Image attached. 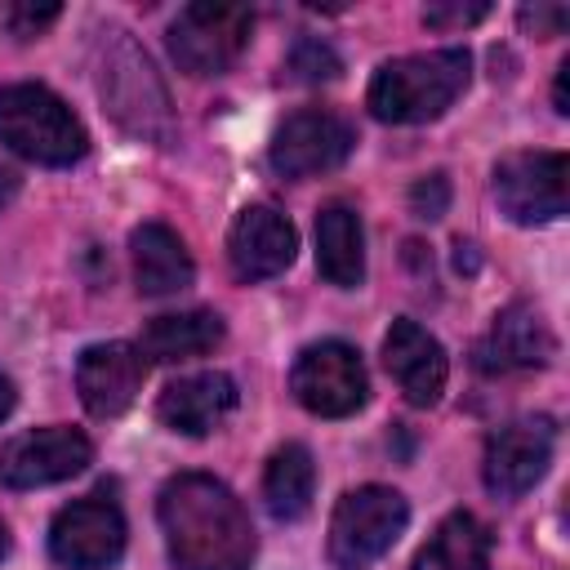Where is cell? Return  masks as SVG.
I'll return each mask as SVG.
<instances>
[{"instance_id":"7","label":"cell","mask_w":570,"mask_h":570,"mask_svg":"<svg viewBox=\"0 0 570 570\" xmlns=\"http://www.w3.org/2000/svg\"><path fill=\"white\" fill-rule=\"evenodd\" d=\"M356 147V129L347 116L330 111V107H303L294 116H285L272 134V169L281 178H316L338 169Z\"/></svg>"},{"instance_id":"5","label":"cell","mask_w":570,"mask_h":570,"mask_svg":"<svg viewBox=\"0 0 570 570\" xmlns=\"http://www.w3.org/2000/svg\"><path fill=\"white\" fill-rule=\"evenodd\" d=\"M410 508L387 485H356L338 499L330 517V561L338 570H365L374 566L405 530Z\"/></svg>"},{"instance_id":"3","label":"cell","mask_w":570,"mask_h":570,"mask_svg":"<svg viewBox=\"0 0 570 570\" xmlns=\"http://www.w3.org/2000/svg\"><path fill=\"white\" fill-rule=\"evenodd\" d=\"M468 76H472L468 49H432V53L392 58L374 71L365 102L387 125H423V120H436L468 89Z\"/></svg>"},{"instance_id":"31","label":"cell","mask_w":570,"mask_h":570,"mask_svg":"<svg viewBox=\"0 0 570 570\" xmlns=\"http://www.w3.org/2000/svg\"><path fill=\"white\" fill-rule=\"evenodd\" d=\"M454 267H459V272H476V254H472V245H463V240H459V254H454Z\"/></svg>"},{"instance_id":"28","label":"cell","mask_w":570,"mask_h":570,"mask_svg":"<svg viewBox=\"0 0 570 570\" xmlns=\"http://www.w3.org/2000/svg\"><path fill=\"white\" fill-rule=\"evenodd\" d=\"M566 89H570V58L557 67V85H552V102H557V111H561V116L570 111V102H566Z\"/></svg>"},{"instance_id":"16","label":"cell","mask_w":570,"mask_h":570,"mask_svg":"<svg viewBox=\"0 0 570 570\" xmlns=\"http://www.w3.org/2000/svg\"><path fill=\"white\" fill-rule=\"evenodd\" d=\"M557 352V338L548 330V321L530 307V303H512L494 316L490 334L476 347V365L485 374H503V370H534L548 365Z\"/></svg>"},{"instance_id":"10","label":"cell","mask_w":570,"mask_h":570,"mask_svg":"<svg viewBox=\"0 0 570 570\" xmlns=\"http://www.w3.org/2000/svg\"><path fill=\"white\" fill-rule=\"evenodd\" d=\"M49 552L67 570H102L125 552V517L111 499L85 494L49 525Z\"/></svg>"},{"instance_id":"19","label":"cell","mask_w":570,"mask_h":570,"mask_svg":"<svg viewBox=\"0 0 570 570\" xmlns=\"http://www.w3.org/2000/svg\"><path fill=\"white\" fill-rule=\"evenodd\" d=\"M316 267L338 289H352L365 281V227H361V214L343 200L316 214Z\"/></svg>"},{"instance_id":"21","label":"cell","mask_w":570,"mask_h":570,"mask_svg":"<svg viewBox=\"0 0 570 570\" xmlns=\"http://www.w3.org/2000/svg\"><path fill=\"white\" fill-rule=\"evenodd\" d=\"M312 494H316V463H312V450L289 441L281 445L272 459H267V472H263V499H267V512L276 521H298L307 508H312Z\"/></svg>"},{"instance_id":"23","label":"cell","mask_w":570,"mask_h":570,"mask_svg":"<svg viewBox=\"0 0 570 570\" xmlns=\"http://www.w3.org/2000/svg\"><path fill=\"white\" fill-rule=\"evenodd\" d=\"M289 71H294V80H303V85H321V80H334V76L343 71V62H338V53H334L325 40L303 36V40H294V49H289Z\"/></svg>"},{"instance_id":"20","label":"cell","mask_w":570,"mask_h":570,"mask_svg":"<svg viewBox=\"0 0 570 570\" xmlns=\"http://www.w3.org/2000/svg\"><path fill=\"white\" fill-rule=\"evenodd\" d=\"M223 343V316L218 312H205V307H191V312H169V316H151L147 330H142V343L138 352L147 361H191V356H205Z\"/></svg>"},{"instance_id":"4","label":"cell","mask_w":570,"mask_h":570,"mask_svg":"<svg viewBox=\"0 0 570 570\" xmlns=\"http://www.w3.org/2000/svg\"><path fill=\"white\" fill-rule=\"evenodd\" d=\"M0 142L31 165H76L89 147L76 111L45 85H4L0 89Z\"/></svg>"},{"instance_id":"27","label":"cell","mask_w":570,"mask_h":570,"mask_svg":"<svg viewBox=\"0 0 570 570\" xmlns=\"http://www.w3.org/2000/svg\"><path fill=\"white\" fill-rule=\"evenodd\" d=\"M490 13V4H428L423 9V22L428 27H436V31H459V27H472V22H481Z\"/></svg>"},{"instance_id":"24","label":"cell","mask_w":570,"mask_h":570,"mask_svg":"<svg viewBox=\"0 0 570 570\" xmlns=\"http://www.w3.org/2000/svg\"><path fill=\"white\" fill-rule=\"evenodd\" d=\"M410 209L414 218L423 223H436L445 209H450V178L436 169V174H423L414 187H410Z\"/></svg>"},{"instance_id":"9","label":"cell","mask_w":570,"mask_h":570,"mask_svg":"<svg viewBox=\"0 0 570 570\" xmlns=\"http://www.w3.org/2000/svg\"><path fill=\"white\" fill-rule=\"evenodd\" d=\"M494 200L512 223H552L566 214V156L512 151L494 165Z\"/></svg>"},{"instance_id":"29","label":"cell","mask_w":570,"mask_h":570,"mask_svg":"<svg viewBox=\"0 0 570 570\" xmlns=\"http://www.w3.org/2000/svg\"><path fill=\"white\" fill-rule=\"evenodd\" d=\"M18 187H22V178H18L13 169H4V165H0V209H4V205L18 196Z\"/></svg>"},{"instance_id":"1","label":"cell","mask_w":570,"mask_h":570,"mask_svg":"<svg viewBox=\"0 0 570 570\" xmlns=\"http://www.w3.org/2000/svg\"><path fill=\"white\" fill-rule=\"evenodd\" d=\"M156 512L178 570H249L254 566L249 512L223 481L205 472H178L165 481Z\"/></svg>"},{"instance_id":"25","label":"cell","mask_w":570,"mask_h":570,"mask_svg":"<svg viewBox=\"0 0 570 570\" xmlns=\"http://www.w3.org/2000/svg\"><path fill=\"white\" fill-rule=\"evenodd\" d=\"M58 4H4V27L18 36V40H31V36H40L49 22H58Z\"/></svg>"},{"instance_id":"13","label":"cell","mask_w":570,"mask_h":570,"mask_svg":"<svg viewBox=\"0 0 570 570\" xmlns=\"http://www.w3.org/2000/svg\"><path fill=\"white\" fill-rule=\"evenodd\" d=\"M552 463V423L521 419L490 436L485 445V485L499 499H521Z\"/></svg>"},{"instance_id":"26","label":"cell","mask_w":570,"mask_h":570,"mask_svg":"<svg viewBox=\"0 0 570 570\" xmlns=\"http://www.w3.org/2000/svg\"><path fill=\"white\" fill-rule=\"evenodd\" d=\"M517 18H521V27H525L530 36H539V40H552V36H561V31L570 27V9H566V4H525Z\"/></svg>"},{"instance_id":"22","label":"cell","mask_w":570,"mask_h":570,"mask_svg":"<svg viewBox=\"0 0 570 570\" xmlns=\"http://www.w3.org/2000/svg\"><path fill=\"white\" fill-rule=\"evenodd\" d=\"M414 570H490V534L472 512H450L419 548Z\"/></svg>"},{"instance_id":"6","label":"cell","mask_w":570,"mask_h":570,"mask_svg":"<svg viewBox=\"0 0 570 570\" xmlns=\"http://www.w3.org/2000/svg\"><path fill=\"white\" fill-rule=\"evenodd\" d=\"M254 9L196 0L169 22V53L187 76H223L249 45Z\"/></svg>"},{"instance_id":"2","label":"cell","mask_w":570,"mask_h":570,"mask_svg":"<svg viewBox=\"0 0 570 570\" xmlns=\"http://www.w3.org/2000/svg\"><path fill=\"white\" fill-rule=\"evenodd\" d=\"M94 85L107 107V116L147 142H169L174 138V107L160 71L151 58L138 49V40L120 27H102L94 40Z\"/></svg>"},{"instance_id":"12","label":"cell","mask_w":570,"mask_h":570,"mask_svg":"<svg viewBox=\"0 0 570 570\" xmlns=\"http://www.w3.org/2000/svg\"><path fill=\"white\" fill-rule=\"evenodd\" d=\"M147 383V356L134 343H94L76 361V392L94 419L125 414Z\"/></svg>"},{"instance_id":"30","label":"cell","mask_w":570,"mask_h":570,"mask_svg":"<svg viewBox=\"0 0 570 570\" xmlns=\"http://www.w3.org/2000/svg\"><path fill=\"white\" fill-rule=\"evenodd\" d=\"M13 405H18V392H13V383L0 374V423L13 414Z\"/></svg>"},{"instance_id":"18","label":"cell","mask_w":570,"mask_h":570,"mask_svg":"<svg viewBox=\"0 0 570 570\" xmlns=\"http://www.w3.org/2000/svg\"><path fill=\"white\" fill-rule=\"evenodd\" d=\"M129 254H134V281L142 294H178L191 285L196 267L187 245L178 240V232H169L165 223H142L129 232Z\"/></svg>"},{"instance_id":"11","label":"cell","mask_w":570,"mask_h":570,"mask_svg":"<svg viewBox=\"0 0 570 570\" xmlns=\"http://www.w3.org/2000/svg\"><path fill=\"white\" fill-rule=\"evenodd\" d=\"M94 459V445L76 428H31L0 445V485L36 490L76 476Z\"/></svg>"},{"instance_id":"32","label":"cell","mask_w":570,"mask_h":570,"mask_svg":"<svg viewBox=\"0 0 570 570\" xmlns=\"http://www.w3.org/2000/svg\"><path fill=\"white\" fill-rule=\"evenodd\" d=\"M9 552V534H4V525H0V557Z\"/></svg>"},{"instance_id":"14","label":"cell","mask_w":570,"mask_h":570,"mask_svg":"<svg viewBox=\"0 0 570 570\" xmlns=\"http://www.w3.org/2000/svg\"><path fill=\"white\" fill-rule=\"evenodd\" d=\"M294 249H298L294 223L272 205L240 209L236 223H232V236H227V258H232V272L240 281L281 276L294 263Z\"/></svg>"},{"instance_id":"17","label":"cell","mask_w":570,"mask_h":570,"mask_svg":"<svg viewBox=\"0 0 570 570\" xmlns=\"http://www.w3.org/2000/svg\"><path fill=\"white\" fill-rule=\"evenodd\" d=\"M236 401H240V392H236L232 374L205 370V374L174 379L156 401V419L183 436H205L236 410Z\"/></svg>"},{"instance_id":"15","label":"cell","mask_w":570,"mask_h":570,"mask_svg":"<svg viewBox=\"0 0 570 570\" xmlns=\"http://www.w3.org/2000/svg\"><path fill=\"white\" fill-rule=\"evenodd\" d=\"M383 365L396 379V387L405 392V401H414V405H436L445 392V379H450L445 347L410 316L392 321V330L383 338Z\"/></svg>"},{"instance_id":"8","label":"cell","mask_w":570,"mask_h":570,"mask_svg":"<svg viewBox=\"0 0 570 570\" xmlns=\"http://www.w3.org/2000/svg\"><path fill=\"white\" fill-rule=\"evenodd\" d=\"M289 392L298 396L303 410H312L321 419H343L365 405L370 379H365L356 347H347L338 338H321L298 352V361L289 370Z\"/></svg>"}]
</instances>
